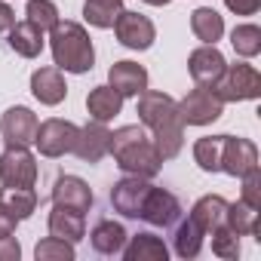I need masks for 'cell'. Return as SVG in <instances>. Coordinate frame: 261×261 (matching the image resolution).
I'll list each match as a JSON object with an SVG mask.
<instances>
[{
    "label": "cell",
    "instance_id": "obj_8",
    "mask_svg": "<svg viewBox=\"0 0 261 261\" xmlns=\"http://www.w3.org/2000/svg\"><path fill=\"white\" fill-rule=\"evenodd\" d=\"M114 34L126 49H139V53L151 49L157 40L154 22L142 13H129V10H120V16L114 19Z\"/></svg>",
    "mask_w": 261,
    "mask_h": 261
},
{
    "label": "cell",
    "instance_id": "obj_26",
    "mask_svg": "<svg viewBox=\"0 0 261 261\" xmlns=\"http://www.w3.org/2000/svg\"><path fill=\"white\" fill-rule=\"evenodd\" d=\"M258 209L246 206L243 200L237 203H227V215H224V224L237 233V237H258Z\"/></svg>",
    "mask_w": 261,
    "mask_h": 261
},
{
    "label": "cell",
    "instance_id": "obj_9",
    "mask_svg": "<svg viewBox=\"0 0 261 261\" xmlns=\"http://www.w3.org/2000/svg\"><path fill=\"white\" fill-rule=\"evenodd\" d=\"M148 191H151V181L148 178H139V175L120 178L111 188V206H114V212H120L123 218H139Z\"/></svg>",
    "mask_w": 261,
    "mask_h": 261
},
{
    "label": "cell",
    "instance_id": "obj_37",
    "mask_svg": "<svg viewBox=\"0 0 261 261\" xmlns=\"http://www.w3.org/2000/svg\"><path fill=\"white\" fill-rule=\"evenodd\" d=\"M16 224H19V218L0 203V237H10V233H16Z\"/></svg>",
    "mask_w": 261,
    "mask_h": 261
},
{
    "label": "cell",
    "instance_id": "obj_29",
    "mask_svg": "<svg viewBox=\"0 0 261 261\" xmlns=\"http://www.w3.org/2000/svg\"><path fill=\"white\" fill-rule=\"evenodd\" d=\"M221 145L224 136H206L194 142V160L203 172H221Z\"/></svg>",
    "mask_w": 261,
    "mask_h": 261
},
{
    "label": "cell",
    "instance_id": "obj_36",
    "mask_svg": "<svg viewBox=\"0 0 261 261\" xmlns=\"http://www.w3.org/2000/svg\"><path fill=\"white\" fill-rule=\"evenodd\" d=\"M224 7L233 16H255L261 10V0H224Z\"/></svg>",
    "mask_w": 261,
    "mask_h": 261
},
{
    "label": "cell",
    "instance_id": "obj_7",
    "mask_svg": "<svg viewBox=\"0 0 261 261\" xmlns=\"http://www.w3.org/2000/svg\"><path fill=\"white\" fill-rule=\"evenodd\" d=\"M0 185L4 188H34L37 185V160L22 145H7L0 154Z\"/></svg>",
    "mask_w": 261,
    "mask_h": 261
},
{
    "label": "cell",
    "instance_id": "obj_6",
    "mask_svg": "<svg viewBox=\"0 0 261 261\" xmlns=\"http://www.w3.org/2000/svg\"><path fill=\"white\" fill-rule=\"evenodd\" d=\"M178 114L185 126H209L224 114V101L215 95L212 86H194L178 101Z\"/></svg>",
    "mask_w": 261,
    "mask_h": 261
},
{
    "label": "cell",
    "instance_id": "obj_4",
    "mask_svg": "<svg viewBox=\"0 0 261 261\" xmlns=\"http://www.w3.org/2000/svg\"><path fill=\"white\" fill-rule=\"evenodd\" d=\"M212 89L224 105L227 101H255L261 95V74L255 71V65H246V62L224 65V71Z\"/></svg>",
    "mask_w": 261,
    "mask_h": 261
},
{
    "label": "cell",
    "instance_id": "obj_18",
    "mask_svg": "<svg viewBox=\"0 0 261 261\" xmlns=\"http://www.w3.org/2000/svg\"><path fill=\"white\" fill-rule=\"evenodd\" d=\"M49 233L53 237H62V240H68V243L77 246L86 237V212H77V209H68V206H56L53 203Z\"/></svg>",
    "mask_w": 261,
    "mask_h": 261
},
{
    "label": "cell",
    "instance_id": "obj_30",
    "mask_svg": "<svg viewBox=\"0 0 261 261\" xmlns=\"http://www.w3.org/2000/svg\"><path fill=\"white\" fill-rule=\"evenodd\" d=\"M230 46L237 49V56H243V59H255V56L261 53V28L252 25V22L237 25V28L230 31Z\"/></svg>",
    "mask_w": 261,
    "mask_h": 261
},
{
    "label": "cell",
    "instance_id": "obj_2",
    "mask_svg": "<svg viewBox=\"0 0 261 261\" xmlns=\"http://www.w3.org/2000/svg\"><path fill=\"white\" fill-rule=\"evenodd\" d=\"M117 166L126 175H139V178H154L163 169V157L154 145V139H148L145 126L133 123V126H120L111 133V151H108Z\"/></svg>",
    "mask_w": 261,
    "mask_h": 261
},
{
    "label": "cell",
    "instance_id": "obj_25",
    "mask_svg": "<svg viewBox=\"0 0 261 261\" xmlns=\"http://www.w3.org/2000/svg\"><path fill=\"white\" fill-rule=\"evenodd\" d=\"M203 237H206V233H203L191 218H185V221L175 224V233H172V252H175L178 258H197L200 249H203Z\"/></svg>",
    "mask_w": 261,
    "mask_h": 261
},
{
    "label": "cell",
    "instance_id": "obj_34",
    "mask_svg": "<svg viewBox=\"0 0 261 261\" xmlns=\"http://www.w3.org/2000/svg\"><path fill=\"white\" fill-rule=\"evenodd\" d=\"M240 181H243L240 200H243L246 206H252V209H258V212H261V169H258V166H255V169H249L246 175H240Z\"/></svg>",
    "mask_w": 261,
    "mask_h": 261
},
{
    "label": "cell",
    "instance_id": "obj_38",
    "mask_svg": "<svg viewBox=\"0 0 261 261\" xmlns=\"http://www.w3.org/2000/svg\"><path fill=\"white\" fill-rule=\"evenodd\" d=\"M13 25H16V13H13V7L0 0V34H7Z\"/></svg>",
    "mask_w": 261,
    "mask_h": 261
},
{
    "label": "cell",
    "instance_id": "obj_22",
    "mask_svg": "<svg viewBox=\"0 0 261 261\" xmlns=\"http://www.w3.org/2000/svg\"><path fill=\"white\" fill-rule=\"evenodd\" d=\"M224 215H227V200L218 197V194H206V197H200V200L194 203V209H191L188 218H191L203 233H212L218 224H224Z\"/></svg>",
    "mask_w": 261,
    "mask_h": 261
},
{
    "label": "cell",
    "instance_id": "obj_5",
    "mask_svg": "<svg viewBox=\"0 0 261 261\" xmlns=\"http://www.w3.org/2000/svg\"><path fill=\"white\" fill-rule=\"evenodd\" d=\"M77 136H80V126H74L71 120H62V117H49L37 126V136H34V145L43 157L56 160V157H65L74 151L77 145Z\"/></svg>",
    "mask_w": 261,
    "mask_h": 261
},
{
    "label": "cell",
    "instance_id": "obj_3",
    "mask_svg": "<svg viewBox=\"0 0 261 261\" xmlns=\"http://www.w3.org/2000/svg\"><path fill=\"white\" fill-rule=\"evenodd\" d=\"M49 49H53L56 68L68 71V74H86L95 65L92 40L80 22H62L59 19V25L49 31Z\"/></svg>",
    "mask_w": 261,
    "mask_h": 261
},
{
    "label": "cell",
    "instance_id": "obj_19",
    "mask_svg": "<svg viewBox=\"0 0 261 261\" xmlns=\"http://www.w3.org/2000/svg\"><path fill=\"white\" fill-rule=\"evenodd\" d=\"M120 255L126 261H166L169 258V246L157 233H136V237L126 240Z\"/></svg>",
    "mask_w": 261,
    "mask_h": 261
},
{
    "label": "cell",
    "instance_id": "obj_11",
    "mask_svg": "<svg viewBox=\"0 0 261 261\" xmlns=\"http://www.w3.org/2000/svg\"><path fill=\"white\" fill-rule=\"evenodd\" d=\"M37 126H40L37 114H34L31 108H25V105H16V108H10V111L4 114V120H0V133H4V142H7V145H22V148H28V145H34Z\"/></svg>",
    "mask_w": 261,
    "mask_h": 261
},
{
    "label": "cell",
    "instance_id": "obj_17",
    "mask_svg": "<svg viewBox=\"0 0 261 261\" xmlns=\"http://www.w3.org/2000/svg\"><path fill=\"white\" fill-rule=\"evenodd\" d=\"M53 203L56 206H68V209H77V212H89L92 209V191L83 178L77 175H62L56 178L53 185Z\"/></svg>",
    "mask_w": 261,
    "mask_h": 261
},
{
    "label": "cell",
    "instance_id": "obj_33",
    "mask_svg": "<svg viewBox=\"0 0 261 261\" xmlns=\"http://www.w3.org/2000/svg\"><path fill=\"white\" fill-rule=\"evenodd\" d=\"M212 252L224 261H237L240 258V237L227 227V224H218L212 230Z\"/></svg>",
    "mask_w": 261,
    "mask_h": 261
},
{
    "label": "cell",
    "instance_id": "obj_27",
    "mask_svg": "<svg viewBox=\"0 0 261 261\" xmlns=\"http://www.w3.org/2000/svg\"><path fill=\"white\" fill-rule=\"evenodd\" d=\"M0 203H4L19 221H25L37 209V191L34 188H4L0 191Z\"/></svg>",
    "mask_w": 261,
    "mask_h": 261
},
{
    "label": "cell",
    "instance_id": "obj_21",
    "mask_svg": "<svg viewBox=\"0 0 261 261\" xmlns=\"http://www.w3.org/2000/svg\"><path fill=\"white\" fill-rule=\"evenodd\" d=\"M86 111H89V117L92 120H98V123H111L120 111H123V95L114 89V86H95V89H89V95H86Z\"/></svg>",
    "mask_w": 261,
    "mask_h": 261
},
{
    "label": "cell",
    "instance_id": "obj_14",
    "mask_svg": "<svg viewBox=\"0 0 261 261\" xmlns=\"http://www.w3.org/2000/svg\"><path fill=\"white\" fill-rule=\"evenodd\" d=\"M108 151H111V129H108V123L92 120L80 129L77 145H74L71 154H77L83 163H98V160L108 157Z\"/></svg>",
    "mask_w": 261,
    "mask_h": 261
},
{
    "label": "cell",
    "instance_id": "obj_10",
    "mask_svg": "<svg viewBox=\"0 0 261 261\" xmlns=\"http://www.w3.org/2000/svg\"><path fill=\"white\" fill-rule=\"evenodd\" d=\"M142 221H148L151 227H172L178 218H181V203L175 194L163 191V188H154L148 191L145 203H142Z\"/></svg>",
    "mask_w": 261,
    "mask_h": 261
},
{
    "label": "cell",
    "instance_id": "obj_16",
    "mask_svg": "<svg viewBox=\"0 0 261 261\" xmlns=\"http://www.w3.org/2000/svg\"><path fill=\"white\" fill-rule=\"evenodd\" d=\"M31 92H34V98H37L40 105H49V108L62 105L65 95H68L65 74H62L56 65H49V68H37V71L31 74Z\"/></svg>",
    "mask_w": 261,
    "mask_h": 261
},
{
    "label": "cell",
    "instance_id": "obj_35",
    "mask_svg": "<svg viewBox=\"0 0 261 261\" xmlns=\"http://www.w3.org/2000/svg\"><path fill=\"white\" fill-rule=\"evenodd\" d=\"M22 258V246L19 240L10 233V237H0V261H19Z\"/></svg>",
    "mask_w": 261,
    "mask_h": 261
},
{
    "label": "cell",
    "instance_id": "obj_24",
    "mask_svg": "<svg viewBox=\"0 0 261 261\" xmlns=\"http://www.w3.org/2000/svg\"><path fill=\"white\" fill-rule=\"evenodd\" d=\"M191 31L203 43H218L221 34H224V19L212 7H200V10L191 13Z\"/></svg>",
    "mask_w": 261,
    "mask_h": 261
},
{
    "label": "cell",
    "instance_id": "obj_31",
    "mask_svg": "<svg viewBox=\"0 0 261 261\" xmlns=\"http://www.w3.org/2000/svg\"><path fill=\"white\" fill-rule=\"evenodd\" d=\"M34 258L37 261H74L77 258V249H74V243L49 233L46 240H40L34 246Z\"/></svg>",
    "mask_w": 261,
    "mask_h": 261
},
{
    "label": "cell",
    "instance_id": "obj_13",
    "mask_svg": "<svg viewBox=\"0 0 261 261\" xmlns=\"http://www.w3.org/2000/svg\"><path fill=\"white\" fill-rule=\"evenodd\" d=\"M224 65L227 62H224V56L218 53L215 43H203V46H197L188 56V71H191V80L197 86H215V80L221 77Z\"/></svg>",
    "mask_w": 261,
    "mask_h": 261
},
{
    "label": "cell",
    "instance_id": "obj_39",
    "mask_svg": "<svg viewBox=\"0 0 261 261\" xmlns=\"http://www.w3.org/2000/svg\"><path fill=\"white\" fill-rule=\"evenodd\" d=\"M142 4H148V7H166L169 0H142Z\"/></svg>",
    "mask_w": 261,
    "mask_h": 261
},
{
    "label": "cell",
    "instance_id": "obj_12",
    "mask_svg": "<svg viewBox=\"0 0 261 261\" xmlns=\"http://www.w3.org/2000/svg\"><path fill=\"white\" fill-rule=\"evenodd\" d=\"M255 166H258V145L249 142V139L224 136V145H221V172L240 178V175H246Z\"/></svg>",
    "mask_w": 261,
    "mask_h": 261
},
{
    "label": "cell",
    "instance_id": "obj_32",
    "mask_svg": "<svg viewBox=\"0 0 261 261\" xmlns=\"http://www.w3.org/2000/svg\"><path fill=\"white\" fill-rule=\"evenodd\" d=\"M28 22L37 25L40 31H53L59 25V7L53 0H28V10H25Z\"/></svg>",
    "mask_w": 261,
    "mask_h": 261
},
{
    "label": "cell",
    "instance_id": "obj_15",
    "mask_svg": "<svg viewBox=\"0 0 261 261\" xmlns=\"http://www.w3.org/2000/svg\"><path fill=\"white\" fill-rule=\"evenodd\" d=\"M108 86H114L123 98H136L148 89V71H145V65L129 62V59L114 62L108 71Z\"/></svg>",
    "mask_w": 261,
    "mask_h": 261
},
{
    "label": "cell",
    "instance_id": "obj_23",
    "mask_svg": "<svg viewBox=\"0 0 261 261\" xmlns=\"http://www.w3.org/2000/svg\"><path fill=\"white\" fill-rule=\"evenodd\" d=\"M126 240H129L126 227H123L120 221H111V218L98 221V224L92 227V233H89V243H92V249H95L98 255H120L123 246H126Z\"/></svg>",
    "mask_w": 261,
    "mask_h": 261
},
{
    "label": "cell",
    "instance_id": "obj_28",
    "mask_svg": "<svg viewBox=\"0 0 261 261\" xmlns=\"http://www.w3.org/2000/svg\"><path fill=\"white\" fill-rule=\"evenodd\" d=\"M123 10V0H86L83 4V19L92 25V28H114V19L120 16Z\"/></svg>",
    "mask_w": 261,
    "mask_h": 261
},
{
    "label": "cell",
    "instance_id": "obj_20",
    "mask_svg": "<svg viewBox=\"0 0 261 261\" xmlns=\"http://www.w3.org/2000/svg\"><path fill=\"white\" fill-rule=\"evenodd\" d=\"M7 34H10V46H13V53H19L22 59H37V56L43 53L46 31H40V28L31 25L28 19H25V22H16Z\"/></svg>",
    "mask_w": 261,
    "mask_h": 261
},
{
    "label": "cell",
    "instance_id": "obj_1",
    "mask_svg": "<svg viewBox=\"0 0 261 261\" xmlns=\"http://www.w3.org/2000/svg\"><path fill=\"white\" fill-rule=\"evenodd\" d=\"M136 98H139L136 114H139L142 126L151 129V139H154L160 157L163 160L178 157L185 148V123L178 114V101L166 92H157V89H145Z\"/></svg>",
    "mask_w": 261,
    "mask_h": 261
}]
</instances>
